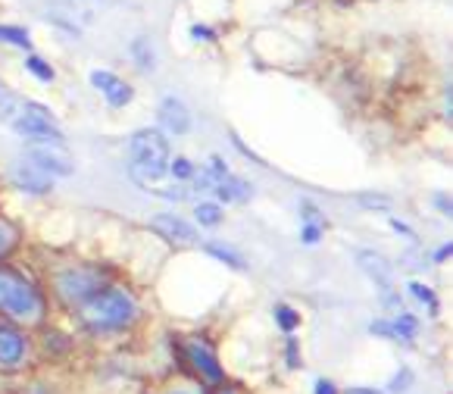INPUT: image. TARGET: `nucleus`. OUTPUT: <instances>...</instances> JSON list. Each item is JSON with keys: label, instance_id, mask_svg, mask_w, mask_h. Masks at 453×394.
I'll list each match as a JSON object with an SVG mask.
<instances>
[{"label": "nucleus", "instance_id": "obj_10", "mask_svg": "<svg viewBox=\"0 0 453 394\" xmlns=\"http://www.w3.org/2000/svg\"><path fill=\"white\" fill-rule=\"evenodd\" d=\"M160 122L163 128H169L173 135H185L191 128V116H188V107L175 97H166L160 104Z\"/></svg>", "mask_w": 453, "mask_h": 394}, {"label": "nucleus", "instance_id": "obj_32", "mask_svg": "<svg viewBox=\"0 0 453 394\" xmlns=\"http://www.w3.org/2000/svg\"><path fill=\"white\" fill-rule=\"evenodd\" d=\"M391 226H394V228H397V232H403V235H413V232H410V228H407V226H403V222H397V220H394V222H391Z\"/></svg>", "mask_w": 453, "mask_h": 394}, {"label": "nucleus", "instance_id": "obj_24", "mask_svg": "<svg viewBox=\"0 0 453 394\" xmlns=\"http://www.w3.org/2000/svg\"><path fill=\"white\" fill-rule=\"evenodd\" d=\"M13 241H16V232L7 226V222H0V257H4L10 248H13Z\"/></svg>", "mask_w": 453, "mask_h": 394}, {"label": "nucleus", "instance_id": "obj_9", "mask_svg": "<svg viewBox=\"0 0 453 394\" xmlns=\"http://www.w3.org/2000/svg\"><path fill=\"white\" fill-rule=\"evenodd\" d=\"M150 228L160 232L166 241H173V244H194V241H197V232H194L185 220H179V216H173V213L154 216V220H150Z\"/></svg>", "mask_w": 453, "mask_h": 394}, {"label": "nucleus", "instance_id": "obj_6", "mask_svg": "<svg viewBox=\"0 0 453 394\" xmlns=\"http://www.w3.org/2000/svg\"><path fill=\"white\" fill-rule=\"evenodd\" d=\"M28 160L35 169L44 175H73V160L60 144H32L28 147Z\"/></svg>", "mask_w": 453, "mask_h": 394}, {"label": "nucleus", "instance_id": "obj_27", "mask_svg": "<svg viewBox=\"0 0 453 394\" xmlns=\"http://www.w3.org/2000/svg\"><path fill=\"white\" fill-rule=\"evenodd\" d=\"M316 394H338V391H334V385H332V382L319 379V382H316Z\"/></svg>", "mask_w": 453, "mask_h": 394}, {"label": "nucleus", "instance_id": "obj_33", "mask_svg": "<svg viewBox=\"0 0 453 394\" xmlns=\"http://www.w3.org/2000/svg\"><path fill=\"white\" fill-rule=\"evenodd\" d=\"M216 394H241V391H234V388H226V391H216Z\"/></svg>", "mask_w": 453, "mask_h": 394}, {"label": "nucleus", "instance_id": "obj_29", "mask_svg": "<svg viewBox=\"0 0 453 394\" xmlns=\"http://www.w3.org/2000/svg\"><path fill=\"white\" fill-rule=\"evenodd\" d=\"M363 201H366V207H388L385 197H363Z\"/></svg>", "mask_w": 453, "mask_h": 394}, {"label": "nucleus", "instance_id": "obj_2", "mask_svg": "<svg viewBox=\"0 0 453 394\" xmlns=\"http://www.w3.org/2000/svg\"><path fill=\"white\" fill-rule=\"evenodd\" d=\"M132 154V175L138 185H144L147 191H157L160 182L169 173V144L157 128H144L132 138L128 144Z\"/></svg>", "mask_w": 453, "mask_h": 394}, {"label": "nucleus", "instance_id": "obj_31", "mask_svg": "<svg viewBox=\"0 0 453 394\" xmlns=\"http://www.w3.org/2000/svg\"><path fill=\"white\" fill-rule=\"evenodd\" d=\"M447 254H450V244H444V248L434 254V260H447Z\"/></svg>", "mask_w": 453, "mask_h": 394}, {"label": "nucleus", "instance_id": "obj_18", "mask_svg": "<svg viewBox=\"0 0 453 394\" xmlns=\"http://www.w3.org/2000/svg\"><path fill=\"white\" fill-rule=\"evenodd\" d=\"M207 251L216 257V260H222V263H228V267H234V269H244V260H241L234 251H228V248H222V244H207Z\"/></svg>", "mask_w": 453, "mask_h": 394}, {"label": "nucleus", "instance_id": "obj_21", "mask_svg": "<svg viewBox=\"0 0 453 394\" xmlns=\"http://www.w3.org/2000/svg\"><path fill=\"white\" fill-rule=\"evenodd\" d=\"M26 66L32 69V73L38 75L41 81H50V79H54V69L47 66V63L41 60V57H28V60H26Z\"/></svg>", "mask_w": 453, "mask_h": 394}, {"label": "nucleus", "instance_id": "obj_16", "mask_svg": "<svg viewBox=\"0 0 453 394\" xmlns=\"http://www.w3.org/2000/svg\"><path fill=\"white\" fill-rule=\"evenodd\" d=\"M197 222L200 226H219V220H222V210L216 207V204H197Z\"/></svg>", "mask_w": 453, "mask_h": 394}, {"label": "nucleus", "instance_id": "obj_14", "mask_svg": "<svg viewBox=\"0 0 453 394\" xmlns=\"http://www.w3.org/2000/svg\"><path fill=\"white\" fill-rule=\"evenodd\" d=\"M13 179H16V185L26 188V191H35V194L50 191V175H44L41 169H35L32 163H28V166H16Z\"/></svg>", "mask_w": 453, "mask_h": 394}, {"label": "nucleus", "instance_id": "obj_3", "mask_svg": "<svg viewBox=\"0 0 453 394\" xmlns=\"http://www.w3.org/2000/svg\"><path fill=\"white\" fill-rule=\"evenodd\" d=\"M81 322L94 332H113L122 328L126 322H132L134 316V301L119 288H107V291L91 294L79 310Z\"/></svg>", "mask_w": 453, "mask_h": 394}, {"label": "nucleus", "instance_id": "obj_7", "mask_svg": "<svg viewBox=\"0 0 453 394\" xmlns=\"http://www.w3.org/2000/svg\"><path fill=\"white\" fill-rule=\"evenodd\" d=\"M188 360L194 363V369L200 373V379H207L210 385H219L222 382V367L216 360V354L210 351V344L203 341H188Z\"/></svg>", "mask_w": 453, "mask_h": 394}, {"label": "nucleus", "instance_id": "obj_19", "mask_svg": "<svg viewBox=\"0 0 453 394\" xmlns=\"http://www.w3.org/2000/svg\"><path fill=\"white\" fill-rule=\"evenodd\" d=\"M391 328H394V338H413L416 328H419V322H416L413 316L403 313V316H397V322H394Z\"/></svg>", "mask_w": 453, "mask_h": 394}, {"label": "nucleus", "instance_id": "obj_34", "mask_svg": "<svg viewBox=\"0 0 453 394\" xmlns=\"http://www.w3.org/2000/svg\"><path fill=\"white\" fill-rule=\"evenodd\" d=\"M32 394H47V391H44V388H35V391H32Z\"/></svg>", "mask_w": 453, "mask_h": 394}, {"label": "nucleus", "instance_id": "obj_20", "mask_svg": "<svg viewBox=\"0 0 453 394\" xmlns=\"http://www.w3.org/2000/svg\"><path fill=\"white\" fill-rule=\"evenodd\" d=\"M275 320H279V326L285 328V332H294V328H297V322H300V316L294 313L291 307H285V304H281V307H275Z\"/></svg>", "mask_w": 453, "mask_h": 394}, {"label": "nucleus", "instance_id": "obj_22", "mask_svg": "<svg viewBox=\"0 0 453 394\" xmlns=\"http://www.w3.org/2000/svg\"><path fill=\"white\" fill-rule=\"evenodd\" d=\"M410 291H413L416 297H419V301H426L432 310H438V297H434L432 288H426V285H419V282H413V285H410Z\"/></svg>", "mask_w": 453, "mask_h": 394}, {"label": "nucleus", "instance_id": "obj_25", "mask_svg": "<svg viewBox=\"0 0 453 394\" xmlns=\"http://www.w3.org/2000/svg\"><path fill=\"white\" fill-rule=\"evenodd\" d=\"M407 388H410V369H400L397 379L391 382V391L400 394V391H407Z\"/></svg>", "mask_w": 453, "mask_h": 394}, {"label": "nucleus", "instance_id": "obj_30", "mask_svg": "<svg viewBox=\"0 0 453 394\" xmlns=\"http://www.w3.org/2000/svg\"><path fill=\"white\" fill-rule=\"evenodd\" d=\"M347 394H381V391H375V388H350Z\"/></svg>", "mask_w": 453, "mask_h": 394}, {"label": "nucleus", "instance_id": "obj_8", "mask_svg": "<svg viewBox=\"0 0 453 394\" xmlns=\"http://www.w3.org/2000/svg\"><path fill=\"white\" fill-rule=\"evenodd\" d=\"M91 85L97 88L104 97H107L110 107H126V104L132 101V88H128L126 81H122L119 75H113V73L94 69V73H91Z\"/></svg>", "mask_w": 453, "mask_h": 394}, {"label": "nucleus", "instance_id": "obj_13", "mask_svg": "<svg viewBox=\"0 0 453 394\" xmlns=\"http://www.w3.org/2000/svg\"><path fill=\"white\" fill-rule=\"evenodd\" d=\"M213 191L219 201H247L250 197V185L244 179H234V175H222V179L213 175Z\"/></svg>", "mask_w": 453, "mask_h": 394}, {"label": "nucleus", "instance_id": "obj_1", "mask_svg": "<svg viewBox=\"0 0 453 394\" xmlns=\"http://www.w3.org/2000/svg\"><path fill=\"white\" fill-rule=\"evenodd\" d=\"M0 120L7 122L16 135L35 141V144H60L63 141V132L44 107L32 101H19L4 88H0Z\"/></svg>", "mask_w": 453, "mask_h": 394}, {"label": "nucleus", "instance_id": "obj_17", "mask_svg": "<svg viewBox=\"0 0 453 394\" xmlns=\"http://www.w3.org/2000/svg\"><path fill=\"white\" fill-rule=\"evenodd\" d=\"M132 50H134V60H138L141 69H154V50H150V44H147L144 38L134 41Z\"/></svg>", "mask_w": 453, "mask_h": 394}, {"label": "nucleus", "instance_id": "obj_26", "mask_svg": "<svg viewBox=\"0 0 453 394\" xmlns=\"http://www.w3.org/2000/svg\"><path fill=\"white\" fill-rule=\"evenodd\" d=\"M319 232H322L319 222H307V226H303V241H307V244H316V241H319Z\"/></svg>", "mask_w": 453, "mask_h": 394}, {"label": "nucleus", "instance_id": "obj_5", "mask_svg": "<svg viewBox=\"0 0 453 394\" xmlns=\"http://www.w3.org/2000/svg\"><path fill=\"white\" fill-rule=\"evenodd\" d=\"M57 288L66 304H85L91 294L100 291V275L94 269H69V273H60Z\"/></svg>", "mask_w": 453, "mask_h": 394}, {"label": "nucleus", "instance_id": "obj_23", "mask_svg": "<svg viewBox=\"0 0 453 394\" xmlns=\"http://www.w3.org/2000/svg\"><path fill=\"white\" fill-rule=\"evenodd\" d=\"M169 173H173L175 179L185 182V179H191V175H194V166L185 160V157H179V160H175V163H169Z\"/></svg>", "mask_w": 453, "mask_h": 394}, {"label": "nucleus", "instance_id": "obj_11", "mask_svg": "<svg viewBox=\"0 0 453 394\" xmlns=\"http://www.w3.org/2000/svg\"><path fill=\"white\" fill-rule=\"evenodd\" d=\"M26 354V341L16 328L0 326V367H16Z\"/></svg>", "mask_w": 453, "mask_h": 394}, {"label": "nucleus", "instance_id": "obj_15", "mask_svg": "<svg viewBox=\"0 0 453 394\" xmlns=\"http://www.w3.org/2000/svg\"><path fill=\"white\" fill-rule=\"evenodd\" d=\"M0 41H7V44H16V47H32V38H28V32H22V28H13V26H0Z\"/></svg>", "mask_w": 453, "mask_h": 394}, {"label": "nucleus", "instance_id": "obj_28", "mask_svg": "<svg viewBox=\"0 0 453 394\" xmlns=\"http://www.w3.org/2000/svg\"><path fill=\"white\" fill-rule=\"evenodd\" d=\"M191 35H194V38H203V41L213 38V32H210V28H203V26H194V28H191Z\"/></svg>", "mask_w": 453, "mask_h": 394}, {"label": "nucleus", "instance_id": "obj_12", "mask_svg": "<svg viewBox=\"0 0 453 394\" xmlns=\"http://www.w3.org/2000/svg\"><path fill=\"white\" fill-rule=\"evenodd\" d=\"M357 260H360V267L372 275V282H379L381 291H385V294L391 291V267H388L379 254H372V251H360V254H357Z\"/></svg>", "mask_w": 453, "mask_h": 394}, {"label": "nucleus", "instance_id": "obj_35", "mask_svg": "<svg viewBox=\"0 0 453 394\" xmlns=\"http://www.w3.org/2000/svg\"><path fill=\"white\" fill-rule=\"evenodd\" d=\"M173 394H188V391H173Z\"/></svg>", "mask_w": 453, "mask_h": 394}, {"label": "nucleus", "instance_id": "obj_4", "mask_svg": "<svg viewBox=\"0 0 453 394\" xmlns=\"http://www.w3.org/2000/svg\"><path fill=\"white\" fill-rule=\"evenodd\" d=\"M0 310H7L16 320H35L41 313V297L28 282L0 273Z\"/></svg>", "mask_w": 453, "mask_h": 394}]
</instances>
